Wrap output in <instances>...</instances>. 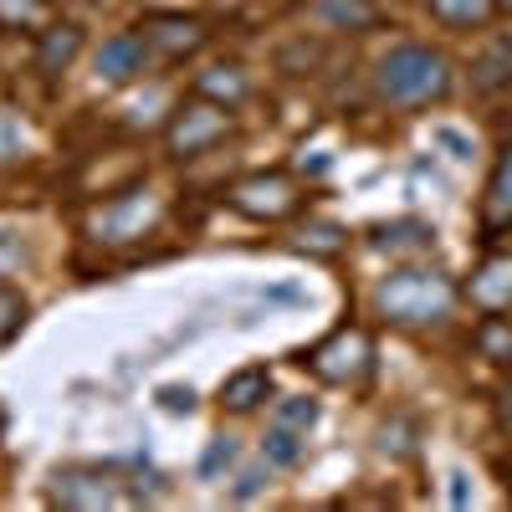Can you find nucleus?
I'll return each mask as SVG.
<instances>
[{
	"instance_id": "28",
	"label": "nucleus",
	"mask_w": 512,
	"mask_h": 512,
	"mask_svg": "<svg viewBox=\"0 0 512 512\" xmlns=\"http://www.w3.org/2000/svg\"><path fill=\"white\" fill-rule=\"evenodd\" d=\"M159 405H164V410H195V390H190V384H185V390H180V384H164Z\"/></svg>"
},
{
	"instance_id": "9",
	"label": "nucleus",
	"mask_w": 512,
	"mask_h": 512,
	"mask_svg": "<svg viewBox=\"0 0 512 512\" xmlns=\"http://www.w3.org/2000/svg\"><path fill=\"white\" fill-rule=\"evenodd\" d=\"M144 41L159 47V52H169V57H190V52H200L205 31H200V21H185V16H154L144 26Z\"/></svg>"
},
{
	"instance_id": "27",
	"label": "nucleus",
	"mask_w": 512,
	"mask_h": 512,
	"mask_svg": "<svg viewBox=\"0 0 512 512\" xmlns=\"http://www.w3.org/2000/svg\"><path fill=\"white\" fill-rule=\"evenodd\" d=\"M21 262H26V246H21V236L0 231V272H11V267H21Z\"/></svg>"
},
{
	"instance_id": "4",
	"label": "nucleus",
	"mask_w": 512,
	"mask_h": 512,
	"mask_svg": "<svg viewBox=\"0 0 512 512\" xmlns=\"http://www.w3.org/2000/svg\"><path fill=\"white\" fill-rule=\"evenodd\" d=\"M308 364L328 384H359L369 374V338L359 328H338V333H328L323 344L308 354Z\"/></svg>"
},
{
	"instance_id": "32",
	"label": "nucleus",
	"mask_w": 512,
	"mask_h": 512,
	"mask_svg": "<svg viewBox=\"0 0 512 512\" xmlns=\"http://www.w3.org/2000/svg\"><path fill=\"white\" fill-rule=\"evenodd\" d=\"M492 6H497V11H512V0H492Z\"/></svg>"
},
{
	"instance_id": "30",
	"label": "nucleus",
	"mask_w": 512,
	"mask_h": 512,
	"mask_svg": "<svg viewBox=\"0 0 512 512\" xmlns=\"http://www.w3.org/2000/svg\"><path fill=\"white\" fill-rule=\"evenodd\" d=\"M262 477H267L262 466H256V472H246V477H241V487H236V497H256V492H262Z\"/></svg>"
},
{
	"instance_id": "31",
	"label": "nucleus",
	"mask_w": 512,
	"mask_h": 512,
	"mask_svg": "<svg viewBox=\"0 0 512 512\" xmlns=\"http://www.w3.org/2000/svg\"><path fill=\"white\" fill-rule=\"evenodd\" d=\"M451 502H456V507H466V477H461V472L451 477Z\"/></svg>"
},
{
	"instance_id": "11",
	"label": "nucleus",
	"mask_w": 512,
	"mask_h": 512,
	"mask_svg": "<svg viewBox=\"0 0 512 512\" xmlns=\"http://www.w3.org/2000/svg\"><path fill=\"white\" fill-rule=\"evenodd\" d=\"M482 221H487V231H507V226H512V144H507V154H502V164H497L492 185H487Z\"/></svg>"
},
{
	"instance_id": "15",
	"label": "nucleus",
	"mask_w": 512,
	"mask_h": 512,
	"mask_svg": "<svg viewBox=\"0 0 512 512\" xmlns=\"http://www.w3.org/2000/svg\"><path fill=\"white\" fill-rule=\"evenodd\" d=\"M472 82L487 88V93L507 88V82H512V41H492V47L477 57V67H472Z\"/></svg>"
},
{
	"instance_id": "20",
	"label": "nucleus",
	"mask_w": 512,
	"mask_h": 512,
	"mask_svg": "<svg viewBox=\"0 0 512 512\" xmlns=\"http://www.w3.org/2000/svg\"><path fill=\"white\" fill-rule=\"evenodd\" d=\"M26 297L16 292V287H6V282H0V344H11V338L26 328Z\"/></svg>"
},
{
	"instance_id": "12",
	"label": "nucleus",
	"mask_w": 512,
	"mask_h": 512,
	"mask_svg": "<svg viewBox=\"0 0 512 512\" xmlns=\"http://www.w3.org/2000/svg\"><path fill=\"white\" fill-rule=\"evenodd\" d=\"M195 93L210 98V103H221V108H236V103L251 93V82H246L241 67H210V72L195 77Z\"/></svg>"
},
{
	"instance_id": "8",
	"label": "nucleus",
	"mask_w": 512,
	"mask_h": 512,
	"mask_svg": "<svg viewBox=\"0 0 512 512\" xmlns=\"http://www.w3.org/2000/svg\"><path fill=\"white\" fill-rule=\"evenodd\" d=\"M144 57H149V41L134 31H118L98 47V77L103 82H134L144 72Z\"/></svg>"
},
{
	"instance_id": "14",
	"label": "nucleus",
	"mask_w": 512,
	"mask_h": 512,
	"mask_svg": "<svg viewBox=\"0 0 512 512\" xmlns=\"http://www.w3.org/2000/svg\"><path fill=\"white\" fill-rule=\"evenodd\" d=\"M472 297L482 308H507L512 303V256H497L472 277Z\"/></svg>"
},
{
	"instance_id": "23",
	"label": "nucleus",
	"mask_w": 512,
	"mask_h": 512,
	"mask_svg": "<svg viewBox=\"0 0 512 512\" xmlns=\"http://www.w3.org/2000/svg\"><path fill=\"white\" fill-rule=\"evenodd\" d=\"M21 149H26V123H21L11 108H0V164L16 159Z\"/></svg>"
},
{
	"instance_id": "16",
	"label": "nucleus",
	"mask_w": 512,
	"mask_h": 512,
	"mask_svg": "<svg viewBox=\"0 0 512 512\" xmlns=\"http://www.w3.org/2000/svg\"><path fill=\"white\" fill-rule=\"evenodd\" d=\"M318 21H328L338 31H364V26H374V6L369 0H318Z\"/></svg>"
},
{
	"instance_id": "2",
	"label": "nucleus",
	"mask_w": 512,
	"mask_h": 512,
	"mask_svg": "<svg viewBox=\"0 0 512 512\" xmlns=\"http://www.w3.org/2000/svg\"><path fill=\"white\" fill-rule=\"evenodd\" d=\"M374 303H379V313L390 323H405V328L441 323L456 308V287H451V277H441L431 267H400V272H390L379 282Z\"/></svg>"
},
{
	"instance_id": "18",
	"label": "nucleus",
	"mask_w": 512,
	"mask_h": 512,
	"mask_svg": "<svg viewBox=\"0 0 512 512\" xmlns=\"http://www.w3.org/2000/svg\"><path fill=\"white\" fill-rule=\"evenodd\" d=\"M262 456H267V466H297L303 461V441H297L292 425H272L262 441Z\"/></svg>"
},
{
	"instance_id": "7",
	"label": "nucleus",
	"mask_w": 512,
	"mask_h": 512,
	"mask_svg": "<svg viewBox=\"0 0 512 512\" xmlns=\"http://www.w3.org/2000/svg\"><path fill=\"white\" fill-rule=\"evenodd\" d=\"M52 497H57L62 507H72V512H98V507H123V502H128V497L118 492V482L103 477V472H62Z\"/></svg>"
},
{
	"instance_id": "25",
	"label": "nucleus",
	"mask_w": 512,
	"mask_h": 512,
	"mask_svg": "<svg viewBox=\"0 0 512 512\" xmlns=\"http://www.w3.org/2000/svg\"><path fill=\"white\" fill-rule=\"evenodd\" d=\"M297 246H303V251H338V246H344V236H338L333 226H313V231H303V241H297Z\"/></svg>"
},
{
	"instance_id": "5",
	"label": "nucleus",
	"mask_w": 512,
	"mask_h": 512,
	"mask_svg": "<svg viewBox=\"0 0 512 512\" xmlns=\"http://www.w3.org/2000/svg\"><path fill=\"white\" fill-rule=\"evenodd\" d=\"M226 128H231L226 108H216V103H185L175 113V123H169V154L190 159V154H200L210 144H221Z\"/></svg>"
},
{
	"instance_id": "1",
	"label": "nucleus",
	"mask_w": 512,
	"mask_h": 512,
	"mask_svg": "<svg viewBox=\"0 0 512 512\" xmlns=\"http://www.w3.org/2000/svg\"><path fill=\"white\" fill-rule=\"evenodd\" d=\"M374 88L384 103L395 108H420V103H436L451 93V62L431 47H395L379 57V72H374Z\"/></svg>"
},
{
	"instance_id": "21",
	"label": "nucleus",
	"mask_w": 512,
	"mask_h": 512,
	"mask_svg": "<svg viewBox=\"0 0 512 512\" xmlns=\"http://www.w3.org/2000/svg\"><path fill=\"white\" fill-rule=\"evenodd\" d=\"M477 349H482L487 359H512V323L487 318V323L477 328Z\"/></svg>"
},
{
	"instance_id": "17",
	"label": "nucleus",
	"mask_w": 512,
	"mask_h": 512,
	"mask_svg": "<svg viewBox=\"0 0 512 512\" xmlns=\"http://www.w3.org/2000/svg\"><path fill=\"white\" fill-rule=\"evenodd\" d=\"M497 6L492 0H431V16L446 26H482Z\"/></svg>"
},
{
	"instance_id": "22",
	"label": "nucleus",
	"mask_w": 512,
	"mask_h": 512,
	"mask_svg": "<svg viewBox=\"0 0 512 512\" xmlns=\"http://www.w3.org/2000/svg\"><path fill=\"white\" fill-rule=\"evenodd\" d=\"M231 461H236V441H231V436H216V441L205 446V456H200V477H205V482H216Z\"/></svg>"
},
{
	"instance_id": "13",
	"label": "nucleus",
	"mask_w": 512,
	"mask_h": 512,
	"mask_svg": "<svg viewBox=\"0 0 512 512\" xmlns=\"http://www.w3.org/2000/svg\"><path fill=\"white\" fill-rule=\"evenodd\" d=\"M82 52V31L77 26H52V31H41V52H36V67L41 72H67L72 57Z\"/></svg>"
},
{
	"instance_id": "6",
	"label": "nucleus",
	"mask_w": 512,
	"mask_h": 512,
	"mask_svg": "<svg viewBox=\"0 0 512 512\" xmlns=\"http://www.w3.org/2000/svg\"><path fill=\"white\" fill-rule=\"evenodd\" d=\"M231 200L251 221H282V216L297 210V185L287 175H251V180H241L231 190Z\"/></svg>"
},
{
	"instance_id": "24",
	"label": "nucleus",
	"mask_w": 512,
	"mask_h": 512,
	"mask_svg": "<svg viewBox=\"0 0 512 512\" xmlns=\"http://www.w3.org/2000/svg\"><path fill=\"white\" fill-rule=\"evenodd\" d=\"M313 420H318V405H313L308 395H292V400H282V405H277V425H292V431H308Z\"/></svg>"
},
{
	"instance_id": "29",
	"label": "nucleus",
	"mask_w": 512,
	"mask_h": 512,
	"mask_svg": "<svg viewBox=\"0 0 512 512\" xmlns=\"http://www.w3.org/2000/svg\"><path fill=\"white\" fill-rule=\"evenodd\" d=\"M436 144L441 149H451V159H472V144H466L456 128H436Z\"/></svg>"
},
{
	"instance_id": "10",
	"label": "nucleus",
	"mask_w": 512,
	"mask_h": 512,
	"mask_svg": "<svg viewBox=\"0 0 512 512\" xmlns=\"http://www.w3.org/2000/svg\"><path fill=\"white\" fill-rule=\"evenodd\" d=\"M267 395H272V374H267V364H246V369H236V374L221 384V405L236 410V415L256 410Z\"/></svg>"
},
{
	"instance_id": "3",
	"label": "nucleus",
	"mask_w": 512,
	"mask_h": 512,
	"mask_svg": "<svg viewBox=\"0 0 512 512\" xmlns=\"http://www.w3.org/2000/svg\"><path fill=\"white\" fill-rule=\"evenodd\" d=\"M154 221H159V195L154 190H128L93 216V236L103 246H128V241H144Z\"/></svg>"
},
{
	"instance_id": "19",
	"label": "nucleus",
	"mask_w": 512,
	"mask_h": 512,
	"mask_svg": "<svg viewBox=\"0 0 512 512\" xmlns=\"http://www.w3.org/2000/svg\"><path fill=\"white\" fill-rule=\"evenodd\" d=\"M436 231L431 226H420V221H395V226H379L374 231V246H384V251H405V246H425Z\"/></svg>"
},
{
	"instance_id": "26",
	"label": "nucleus",
	"mask_w": 512,
	"mask_h": 512,
	"mask_svg": "<svg viewBox=\"0 0 512 512\" xmlns=\"http://www.w3.org/2000/svg\"><path fill=\"white\" fill-rule=\"evenodd\" d=\"M41 11V0H0V21H11V26H31Z\"/></svg>"
}]
</instances>
